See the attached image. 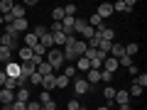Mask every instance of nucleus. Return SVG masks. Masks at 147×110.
Returning <instances> with one entry per match:
<instances>
[{
  "label": "nucleus",
  "instance_id": "c756f323",
  "mask_svg": "<svg viewBox=\"0 0 147 110\" xmlns=\"http://www.w3.org/2000/svg\"><path fill=\"white\" fill-rule=\"evenodd\" d=\"M135 86L145 88V86H147V73H137V78H135Z\"/></svg>",
  "mask_w": 147,
  "mask_h": 110
},
{
  "label": "nucleus",
  "instance_id": "72a5a7b5",
  "mask_svg": "<svg viewBox=\"0 0 147 110\" xmlns=\"http://www.w3.org/2000/svg\"><path fill=\"white\" fill-rule=\"evenodd\" d=\"M66 110H81V103H79L76 98H71V100L66 103Z\"/></svg>",
  "mask_w": 147,
  "mask_h": 110
},
{
  "label": "nucleus",
  "instance_id": "9d476101",
  "mask_svg": "<svg viewBox=\"0 0 147 110\" xmlns=\"http://www.w3.org/2000/svg\"><path fill=\"white\" fill-rule=\"evenodd\" d=\"M52 88H57V73H49L42 78V91H52Z\"/></svg>",
  "mask_w": 147,
  "mask_h": 110
},
{
  "label": "nucleus",
  "instance_id": "ea45409f",
  "mask_svg": "<svg viewBox=\"0 0 147 110\" xmlns=\"http://www.w3.org/2000/svg\"><path fill=\"white\" fill-rule=\"evenodd\" d=\"M120 110H132V108H130V103H127V105H120Z\"/></svg>",
  "mask_w": 147,
  "mask_h": 110
},
{
  "label": "nucleus",
  "instance_id": "4be33fe9",
  "mask_svg": "<svg viewBox=\"0 0 147 110\" xmlns=\"http://www.w3.org/2000/svg\"><path fill=\"white\" fill-rule=\"evenodd\" d=\"M17 54H20V61H30V59H32V49L30 47H20Z\"/></svg>",
  "mask_w": 147,
  "mask_h": 110
},
{
  "label": "nucleus",
  "instance_id": "a19ab883",
  "mask_svg": "<svg viewBox=\"0 0 147 110\" xmlns=\"http://www.w3.org/2000/svg\"><path fill=\"white\" fill-rule=\"evenodd\" d=\"M98 110H110V108H108V105H98Z\"/></svg>",
  "mask_w": 147,
  "mask_h": 110
},
{
  "label": "nucleus",
  "instance_id": "37998d69",
  "mask_svg": "<svg viewBox=\"0 0 147 110\" xmlns=\"http://www.w3.org/2000/svg\"><path fill=\"white\" fill-rule=\"evenodd\" d=\"M81 110H86V108H81Z\"/></svg>",
  "mask_w": 147,
  "mask_h": 110
},
{
  "label": "nucleus",
  "instance_id": "5701e85b",
  "mask_svg": "<svg viewBox=\"0 0 147 110\" xmlns=\"http://www.w3.org/2000/svg\"><path fill=\"white\" fill-rule=\"evenodd\" d=\"M0 61H12V49H7V47H0Z\"/></svg>",
  "mask_w": 147,
  "mask_h": 110
},
{
  "label": "nucleus",
  "instance_id": "20e7f679",
  "mask_svg": "<svg viewBox=\"0 0 147 110\" xmlns=\"http://www.w3.org/2000/svg\"><path fill=\"white\" fill-rule=\"evenodd\" d=\"M135 7V0H118L113 3V12H132Z\"/></svg>",
  "mask_w": 147,
  "mask_h": 110
},
{
  "label": "nucleus",
  "instance_id": "9b49d317",
  "mask_svg": "<svg viewBox=\"0 0 147 110\" xmlns=\"http://www.w3.org/2000/svg\"><path fill=\"white\" fill-rule=\"evenodd\" d=\"M74 68H76V71H81V73H86V71L91 68V61H88L86 56H79L76 61H74Z\"/></svg>",
  "mask_w": 147,
  "mask_h": 110
},
{
  "label": "nucleus",
  "instance_id": "4468645a",
  "mask_svg": "<svg viewBox=\"0 0 147 110\" xmlns=\"http://www.w3.org/2000/svg\"><path fill=\"white\" fill-rule=\"evenodd\" d=\"M108 56H113V59L125 56V47H123V44H118V42H113V44H110V54H108Z\"/></svg>",
  "mask_w": 147,
  "mask_h": 110
},
{
  "label": "nucleus",
  "instance_id": "dca6fc26",
  "mask_svg": "<svg viewBox=\"0 0 147 110\" xmlns=\"http://www.w3.org/2000/svg\"><path fill=\"white\" fill-rule=\"evenodd\" d=\"M52 42H54V49L66 47V34H64V32H57V34H52Z\"/></svg>",
  "mask_w": 147,
  "mask_h": 110
},
{
  "label": "nucleus",
  "instance_id": "e433bc0d",
  "mask_svg": "<svg viewBox=\"0 0 147 110\" xmlns=\"http://www.w3.org/2000/svg\"><path fill=\"white\" fill-rule=\"evenodd\" d=\"M12 110H27V103H20V100H15V103H12Z\"/></svg>",
  "mask_w": 147,
  "mask_h": 110
},
{
  "label": "nucleus",
  "instance_id": "f3484780",
  "mask_svg": "<svg viewBox=\"0 0 147 110\" xmlns=\"http://www.w3.org/2000/svg\"><path fill=\"white\" fill-rule=\"evenodd\" d=\"M37 44H39V39H37L32 32H25V47H30V49H34Z\"/></svg>",
  "mask_w": 147,
  "mask_h": 110
},
{
  "label": "nucleus",
  "instance_id": "473e14b6",
  "mask_svg": "<svg viewBox=\"0 0 147 110\" xmlns=\"http://www.w3.org/2000/svg\"><path fill=\"white\" fill-rule=\"evenodd\" d=\"M27 81H30L32 86H42V76H39V73H37V71L32 73V76H30V78H27Z\"/></svg>",
  "mask_w": 147,
  "mask_h": 110
},
{
  "label": "nucleus",
  "instance_id": "39448f33",
  "mask_svg": "<svg viewBox=\"0 0 147 110\" xmlns=\"http://www.w3.org/2000/svg\"><path fill=\"white\" fill-rule=\"evenodd\" d=\"M34 71H37V68H34V64H32V61H22V64H20V78H22V81H27Z\"/></svg>",
  "mask_w": 147,
  "mask_h": 110
},
{
  "label": "nucleus",
  "instance_id": "6e6552de",
  "mask_svg": "<svg viewBox=\"0 0 147 110\" xmlns=\"http://www.w3.org/2000/svg\"><path fill=\"white\" fill-rule=\"evenodd\" d=\"M96 15H98L100 20H108V17L113 15V3H100L98 10H96Z\"/></svg>",
  "mask_w": 147,
  "mask_h": 110
},
{
  "label": "nucleus",
  "instance_id": "aec40b11",
  "mask_svg": "<svg viewBox=\"0 0 147 110\" xmlns=\"http://www.w3.org/2000/svg\"><path fill=\"white\" fill-rule=\"evenodd\" d=\"M15 100L27 103V100H30V91H27V88H17V91H15Z\"/></svg>",
  "mask_w": 147,
  "mask_h": 110
},
{
  "label": "nucleus",
  "instance_id": "7ed1b4c3",
  "mask_svg": "<svg viewBox=\"0 0 147 110\" xmlns=\"http://www.w3.org/2000/svg\"><path fill=\"white\" fill-rule=\"evenodd\" d=\"M27 17H22V20H12L10 25H5V32H15V34H20V32H27Z\"/></svg>",
  "mask_w": 147,
  "mask_h": 110
},
{
  "label": "nucleus",
  "instance_id": "c85d7f7f",
  "mask_svg": "<svg viewBox=\"0 0 147 110\" xmlns=\"http://www.w3.org/2000/svg\"><path fill=\"white\" fill-rule=\"evenodd\" d=\"M118 66H127L130 68V66H135V61H132V56H120L118 59Z\"/></svg>",
  "mask_w": 147,
  "mask_h": 110
},
{
  "label": "nucleus",
  "instance_id": "79ce46f5",
  "mask_svg": "<svg viewBox=\"0 0 147 110\" xmlns=\"http://www.w3.org/2000/svg\"><path fill=\"white\" fill-rule=\"evenodd\" d=\"M39 110H49V108H44V105H42V108H39Z\"/></svg>",
  "mask_w": 147,
  "mask_h": 110
},
{
  "label": "nucleus",
  "instance_id": "2eb2a0df",
  "mask_svg": "<svg viewBox=\"0 0 147 110\" xmlns=\"http://www.w3.org/2000/svg\"><path fill=\"white\" fill-rule=\"evenodd\" d=\"M113 100H115L118 105H127V103H130V95H127V91L123 88V91H115V98H113Z\"/></svg>",
  "mask_w": 147,
  "mask_h": 110
},
{
  "label": "nucleus",
  "instance_id": "f03ea898",
  "mask_svg": "<svg viewBox=\"0 0 147 110\" xmlns=\"http://www.w3.org/2000/svg\"><path fill=\"white\" fill-rule=\"evenodd\" d=\"M0 47H7V49L20 47V34H15V32H3V37H0Z\"/></svg>",
  "mask_w": 147,
  "mask_h": 110
},
{
  "label": "nucleus",
  "instance_id": "ddd939ff",
  "mask_svg": "<svg viewBox=\"0 0 147 110\" xmlns=\"http://www.w3.org/2000/svg\"><path fill=\"white\" fill-rule=\"evenodd\" d=\"M5 103H15V91L0 88V105H5Z\"/></svg>",
  "mask_w": 147,
  "mask_h": 110
},
{
  "label": "nucleus",
  "instance_id": "58836bf2",
  "mask_svg": "<svg viewBox=\"0 0 147 110\" xmlns=\"http://www.w3.org/2000/svg\"><path fill=\"white\" fill-rule=\"evenodd\" d=\"M0 110H12V103H5V105H0Z\"/></svg>",
  "mask_w": 147,
  "mask_h": 110
},
{
  "label": "nucleus",
  "instance_id": "423d86ee",
  "mask_svg": "<svg viewBox=\"0 0 147 110\" xmlns=\"http://www.w3.org/2000/svg\"><path fill=\"white\" fill-rule=\"evenodd\" d=\"M5 76L7 78H20V64L17 61H7L5 64Z\"/></svg>",
  "mask_w": 147,
  "mask_h": 110
},
{
  "label": "nucleus",
  "instance_id": "4c0bfd02",
  "mask_svg": "<svg viewBox=\"0 0 147 110\" xmlns=\"http://www.w3.org/2000/svg\"><path fill=\"white\" fill-rule=\"evenodd\" d=\"M5 78H7V76H5V71H0V88L5 86Z\"/></svg>",
  "mask_w": 147,
  "mask_h": 110
},
{
  "label": "nucleus",
  "instance_id": "c9c22d12",
  "mask_svg": "<svg viewBox=\"0 0 147 110\" xmlns=\"http://www.w3.org/2000/svg\"><path fill=\"white\" fill-rule=\"evenodd\" d=\"M42 105H39V100H27V110H39Z\"/></svg>",
  "mask_w": 147,
  "mask_h": 110
},
{
  "label": "nucleus",
  "instance_id": "7c9ffc66",
  "mask_svg": "<svg viewBox=\"0 0 147 110\" xmlns=\"http://www.w3.org/2000/svg\"><path fill=\"white\" fill-rule=\"evenodd\" d=\"M69 83H71V81H69L66 76H64V73H61V76H57V88H66Z\"/></svg>",
  "mask_w": 147,
  "mask_h": 110
},
{
  "label": "nucleus",
  "instance_id": "1a4fd4ad",
  "mask_svg": "<svg viewBox=\"0 0 147 110\" xmlns=\"http://www.w3.org/2000/svg\"><path fill=\"white\" fill-rule=\"evenodd\" d=\"M39 105H44V108H57V103H54V98H52V93H49V91H42V93H39Z\"/></svg>",
  "mask_w": 147,
  "mask_h": 110
},
{
  "label": "nucleus",
  "instance_id": "cd10ccee",
  "mask_svg": "<svg viewBox=\"0 0 147 110\" xmlns=\"http://www.w3.org/2000/svg\"><path fill=\"white\" fill-rule=\"evenodd\" d=\"M47 32H49V30H47V27H44V25H37L34 30H32V34H34L37 39H39V37H44V34H47Z\"/></svg>",
  "mask_w": 147,
  "mask_h": 110
},
{
  "label": "nucleus",
  "instance_id": "0eeeda50",
  "mask_svg": "<svg viewBox=\"0 0 147 110\" xmlns=\"http://www.w3.org/2000/svg\"><path fill=\"white\" fill-rule=\"evenodd\" d=\"M88 91H91V86H88L86 78H76L74 81V93L76 95H84V93H88Z\"/></svg>",
  "mask_w": 147,
  "mask_h": 110
},
{
  "label": "nucleus",
  "instance_id": "6ab92c4d",
  "mask_svg": "<svg viewBox=\"0 0 147 110\" xmlns=\"http://www.w3.org/2000/svg\"><path fill=\"white\" fill-rule=\"evenodd\" d=\"M12 7H15V3H12V0H0V15L12 12Z\"/></svg>",
  "mask_w": 147,
  "mask_h": 110
},
{
  "label": "nucleus",
  "instance_id": "393cba45",
  "mask_svg": "<svg viewBox=\"0 0 147 110\" xmlns=\"http://www.w3.org/2000/svg\"><path fill=\"white\" fill-rule=\"evenodd\" d=\"M142 91H145V88H140V86H135V83H132V86H130V91H127V95H130V98H140V95H142Z\"/></svg>",
  "mask_w": 147,
  "mask_h": 110
},
{
  "label": "nucleus",
  "instance_id": "b1692460",
  "mask_svg": "<svg viewBox=\"0 0 147 110\" xmlns=\"http://www.w3.org/2000/svg\"><path fill=\"white\" fill-rule=\"evenodd\" d=\"M137 52H140V44H137V42H130L125 47V56H135Z\"/></svg>",
  "mask_w": 147,
  "mask_h": 110
},
{
  "label": "nucleus",
  "instance_id": "2f4dec72",
  "mask_svg": "<svg viewBox=\"0 0 147 110\" xmlns=\"http://www.w3.org/2000/svg\"><path fill=\"white\" fill-rule=\"evenodd\" d=\"M100 83H113V73H108V71L100 68Z\"/></svg>",
  "mask_w": 147,
  "mask_h": 110
},
{
  "label": "nucleus",
  "instance_id": "412c9836",
  "mask_svg": "<svg viewBox=\"0 0 147 110\" xmlns=\"http://www.w3.org/2000/svg\"><path fill=\"white\" fill-rule=\"evenodd\" d=\"M88 25L93 27V30H103V20H100V17L96 15V12H93L91 17H88Z\"/></svg>",
  "mask_w": 147,
  "mask_h": 110
},
{
  "label": "nucleus",
  "instance_id": "bb28decb",
  "mask_svg": "<svg viewBox=\"0 0 147 110\" xmlns=\"http://www.w3.org/2000/svg\"><path fill=\"white\" fill-rule=\"evenodd\" d=\"M103 95L113 103V98H115V88H113V86H103Z\"/></svg>",
  "mask_w": 147,
  "mask_h": 110
},
{
  "label": "nucleus",
  "instance_id": "f8f14e48",
  "mask_svg": "<svg viewBox=\"0 0 147 110\" xmlns=\"http://www.w3.org/2000/svg\"><path fill=\"white\" fill-rule=\"evenodd\" d=\"M103 71H108V73H115V71H118V59H113V56H105V59H103Z\"/></svg>",
  "mask_w": 147,
  "mask_h": 110
},
{
  "label": "nucleus",
  "instance_id": "f257e3e1",
  "mask_svg": "<svg viewBox=\"0 0 147 110\" xmlns=\"http://www.w3.org/2000/svg\"><path fill=\"white\" fill-rule=\"evenodd\" d=\"M47 64L57 71V68H61V64H64V52L61 49H49L47 52Z\"/></svg>",
  "mask_w": 147,
  "mask_h": 110
},
{
  "label": "nucleus",
  "instance_id": "a878e982",
  "mask_svg": "<svg viewBox=\"0 0 147 110\" xmlns=\"http://www.w3.org/2000/svg\"><path fill=\"white\" fill-rule=\"evenodd\" d=\"M52 20L54 22H61L64 20V7H54V10H52Z\"/></svg>",
  "mask_w": 147,
  "mask_h": 110
},
{
  "label": "nucleus",
  "instance_id": "a211bd4d",
  "mask_svg": "<svg viewBox=\"0 0 147 110\" xmlns=\"http://www.w3.org/2000/svg\"><path fill=\"white\" fill-rule=\"evenodd\" d=\"M37 73H39V76H42V78H44V76H49V73H54V68L49 66L47 61H42V64H39V66H37Z\"/></svg>",
  "mask_w": 147,
  "mask_h": 110
},
{
  "label": "nucleus",
  "instance_id": "f704fd0d",
  "mask_svg": "<svg viewBox=\"0 0 147 110\" xmlns=\"http://www.w3.org/2000/svg\"><path fill=\"white\" fill-rule=\"evenodd\" d=\"M64 76H66V78L71 81L74 76H76V68H74V66H64Z\"/></svg>",
  "mask_w": 147,
  "mask_h": 110
}]
</instances>
